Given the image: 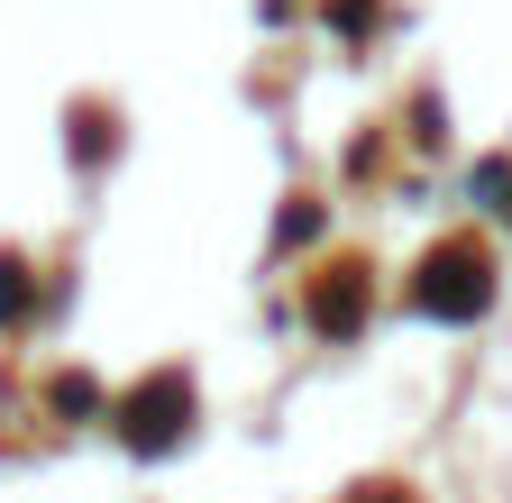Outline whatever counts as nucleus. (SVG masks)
<instances>
[{
    "instance_id": "obj_2",
    "label": "nucleus",
    "mask_w": 512,
    "mask_h": 503,
    "mask_svg": "<svg viewBox=\"0 0 512 503\" xmlns=\"http://www.w3.org/2000/svg\"><path fill=\"white\" fill-rule=\"evenodd\" d=\"M357 311H366V275H357V266H320V284H311V321L339 339V330H357Z\"/></svg>"
},
{
    "instance_id": "obj_1",
    "label": "nucleus",
    "mask_w": 512,
    "mask_h": 503,
    "mask_svg": "<svg viewBox=\"0 0 512 503\" xmlns=\"http://www.w3.org/2000/svg\"><path fill=\"white\" fill-rule=\"evenodd\" d=\"M430 311H485V247H448V257H430V284H421Z\"/></svg>"
}]
</instances>
